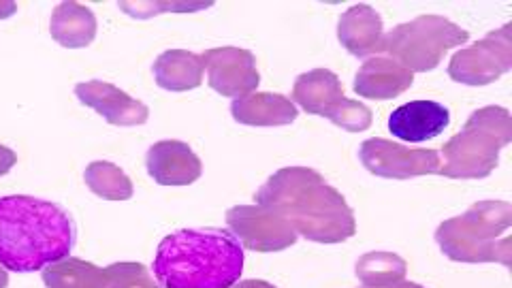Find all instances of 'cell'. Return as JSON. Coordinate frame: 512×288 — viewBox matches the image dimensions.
I'll return each instance as SVG.
<instances>
[{"mask_svg":"<svg viewBox=\"0 0 512 288\" xmlns=\"http://www.w3.org/2000/svg\"><path fill=\"white\" fill-rule=\"evenodd\" d=\"M254 203L274 210L297 235L316 244H342L357 233L355 212L342 192L310 167L278 169Z\"/></svg>","mask_w":512,"mask_h":288,"instance_id":"cell-1","label":"cell"},{"mask_svg":"<svg viewBox=\"0 0 512 288\" xmlns=\"http://www.w3.org/2000/svg\"><path fill=\"white\" fill-rule=\"evenodd\" d=\"M75 222L58 203L11 195L0 199V265L32 274L67 259L75 246Z\"/></svg>","mask_w":512,"mask_h":288,"instance_id":"cell-2","label":"cell"},{"mask_svg":"<svg viewBox=\"0 0 512 288\" xmlns=\"http://www.w3.org/2000/svg\"><path fill=\"white\" fill-rule=\"evenodd\" d=\"M163 288H231L244 271V248L227 229H182L167 235L154 256Z\"/></svg>","mask_w":512,"mask_h":288,"instance_id":"cell-3","label":"cell"},{"mask_svg":"<svg viewBox=\"0 0 512 288\" xmlns=\"http://www.w3.org/2000/svg\"><path fill=\"white\" fill-rule=\"evenodd\" d=\"M512 205L506 201H480L466 214L444 220L436 242L444 256L457 263H500L510 267Z\"/></svg>","mask_w":512,"mask_h":288,"instance_id":"cell-4","label":"cell"},{"mask_svg":"<svg viewBox=\"0 0 512 288\" xmlns=\"http://www.w3.org/2000/svg\"><path fill=\"white\" fill-rule=\"evenodd\" d=\"M512 141V116L506 107L472 111L461 133L442 148L440 175L453 180H483L500 165V152Z\"/></svg>","mask_w":512,"mask_h":288,"instance_id":"cell-5","label":"cell"},{"mask_svg":"<svg viewBox=\"0 0 512 288\" xmlns=\"http://www.w3.org/2000/svg\"><path fill=\"white\" fill-rule=\"evenodd\" d=\"M468 39V30L442 15H419L384 35L382 52L412 73H427L440 67L448 50L468 43Z\"/></svg>","mask_w":512,"mask_h":288,"instance_id":"cell-6","label":"cell"},{"mask_svg":"<svg viewBox=\"0 0 512 288\" xmlns=\"http://www.w3.org/2000/svg\"><path fill=\"white\" fill-rule=\"evenodd\" d=\"M512 67V24L489 32L485 39L459 50L448 62V77L466 86H487Z\"/></svg>","mask_w":512,"mask_h":288,"instance_id":"cell-7","label":"cell"},{"mask_svg":"<svg viewBox=\"0 0 512 288\" xmlns=\"http://www.w3.org/2000/svg\"><path fill=\"white\" fill-rule=\"evenodd\" d=\"M361 165L384 180H410L440 175L438 150H412L389 139H367L359 148Z\"/></svg>","mask_w":512,"mask_h":288,"instance_id":"cell-8","label":"cell"},{"mask_svg":"<svg viewBox=\"0 0 512 288\" xmlns=\"http://www.w3.org/2000/svg\"><path fill=\"white\" fill-rule=\"evenodd\" d=\"M227 224L242 248L252 252H280L297 242L291 224L265 205H235L227 212Z\"/></svg>","mask_w":512,"mask_h":288,"instance_id":"cell-9","label":"cell"},{"mask_svg":"<svg viewBox=\"0 0 512 288\" xmlns=\"http://www.w3.org/2000/svg\"><path fill=\"white\" fill-rule=\"evenodd\" d=\"M201 58L207 69V86L229 99L252 94L261 82L256 58L244 47H214Z\"/></svg>","mask_w":512,"mask_h":288,"instance_id":"cell-10","label":"cell"},{"mask_svg":"<svg viewBox=\"0 0 512 288\" xmlns=\"http://www.w3.org/2000/svg\"><path fill=\"white\" fill-rule=\"evenodd\" d=\"M75 96L79 103L94 109L105 122L114 126H141L150 118V109L146 103L128 96L124 90L114 84L92 79L75 86Z\"/></svg>","mask_w":512,"mask_h":288,"instance_id":"cell-11","label":"cell"},{"mask_svg":"<svg viewBox=\"0 0 512 288\" xmlns=\"http://www.w3.org/2000/svg\"><path fill=\"white\" fill-rule=\"evenodd\" d=\"M146 167L150 178L160 186H188L195 184L203 165L184 141H158L148 150Z\"/></svg>","mask_w":512,"mask_h":288,"instance_id":"cell-12","label":"cell"},{"mask_svg":"<svg viewBox=\"0 0 512 288\" xmlns=\"http://www.w3.org/2000/svg\"><path fill=\"white\" fill-rule=\"evenodd\" d=\"M451 124V109L436 101H410L389 116L393 137L408 143H423L442 135Z\"/></svg>","mask_w":512,"mask_h":288,"instance_id":"cell-13","label":"cell"},{"mask_svg":"<svg viewBox=\"0 0 512 288\" xmlns=\"http://www.w3.org/2000/svg\"><path fill=\"white\" fill-rule=\"evenodd\" d=\"M414 84V73L389 56H374L363 62L355 75V90L361 99L389 101L397 99Z\"/></svg>","mask_w":512,"mask_h":288,"instance_id":"cell-14","label":"cell"},{"mask_svg":"<svg viewBox=\"0 0 512 288\" xmlns=\"http://www.w3.org/2000/svg\"><path fill=\"white\" fill-rule=\"evenodd\" d=\"M338 39L348 54L367 58L382 52L384 26L378 11L370 5H355L340 15Z\"/></svg>","mask_w":512,"mask_h":288,"instance_id":"cell-15","label":"cell"},{"mask_svg":"<svg viewBox=\"0 0 512 288\" xmlns=\"http://www.w3.org/2000/svg\"><path fill=\"white\" fill-rule=\"evenodd\" d=\"M346 99L340 77L327 69L301 73L293 86V103L312 116L331 118L335 109Z\"/></svg>","mask_w":512,"mask_h":288,"instance_id":"cell-16","label":"cell"},{"mask_svg":"<svg viewBox=\"0 0 512 288\" xmlns=\"http://www.w3.org/2000/svg\"><path fill=\"white\" fill-rule=\"evenodd\" d=\"M235 122L246 126H284L293 124L299 116L297 105L284 94L252 92L239 96L231 103Z\"/></svg>","mask_w":512,"mask_h":288,"instance_id":"cell-17","label":"cell"},{"mask_svg":"<svg viewBox=\"0 0 512 288\" xmlns=\"http://www.w3.org/2000/svg\"><path fill=\"white\" fill-rule=\"evenodd\" d=\"M156 84L169 92H188L203 84L205 64L199 54L188 50H167L154 62Z\"/></svg>","mask_w":512,"mask_h":288,"instance_id":"cell-18","label":"cell"},{"mask_svg":"<svg viewBox=\"0 0 512 288\" xmlns=\"http://www.w3.org/2000/svg\"><path fill=\"white\" fill-rule=\"evenodd\" d=\"M50 35L67 50H82L96 37L94 13L79 3H60L52 13Z\"/></svg>","mask_w":512,"mask_h":288,"instance_id":"cell-19","label":"cell"},{"mask_svg":"<svg viewBox=\"0 0 512 288\" xmlns=\"http://www.w3.org/2000/svg\"><path fill=\"white\" fill-rule=\"evenodd\" d=\"M47 288H107V271L88 261L67 256L43 269Z\"/></svg>","mask_w":512,"mask_h":288,"instance_id":"cell-20","label":"cell"},{"mask_svg":"<svg viewBox=\"0 0 512 288\" xmlns=\"http://www.w3.org/2000/svg\"><path fill=\"white\" fill-rule=\"evenodd\" d=\"M408 263L393 252H367L355 265L359 282L367 288H384L404 282Z\"/></svg>","mask_w":512,"mask_h":288,"instance_id":"cell-21","label":"cell"},{"mask_svg":"<svg viewBox=\"0 0 512 288\" xmlns=\"http://www.w3.org/2000/svg\"><path fill=\"white\" fill-rule=\"evenodd\" d=\"M86 186L96 197L105 201H128L133 197V182L128 175L114 163L107 160H94L84 171Z\"/></svg>","mask_w":512,"mask_h":288,"instance_id":"cell-22","label":"cell"},{"mask_svg":"<svg viewBox=\"0 0 512 288\" xmlns=\"http://www.w3.org/2000/svg\"><path fill=\"white\" fill-rule=\"evenodd\" d=\"M105 271L109 278L107 288H163L141 263H114L105 267Z\"/></svg>","mask_w":512,"mask_h":288,"instance_id":"cell-23","label":"cell"},{"mask_svg":"<svg viewBox=\"0 0 512 288\" xmlns=\"http://www.w3.org/2000/svg\"><path fill=\"white\" fill-rule=\"evenodd\" d=\"M335 126L344 128L348 133H363L367 128L372 126L374 116H372V109L363 105L361 101H352V99H344L340 103V107L333 111L331 118H329Z\"/></svg>","mask_w":512,"mask_h":288,"instance_id":"cell-24","label":"cell"},{"mask_svg":"<svg viewBox=\"0 0 512 288\" xmlns=\"http://www.w3.org/2000/svg\"><path fill=\"white\" fill-rule=\"evenodd\" d=\"M212 7V3H199V5H171V3H139V5H131V3H122L120 9L126 11L131 18L135 20H146L152 18L154 13L158 11H197V9H207Z\"/></svg>","mask_w":512,"mask_h":288,"instance_id":"cell-25","label":"cell"},{"mask_svg":"<svg viewBox=\"0 0 512 288\" xmlns=\"http://www.w3.org/2000/svg\"><path fill=\"white\" fill-rule=\"evenodd\" d=\"M15 163H18V154L7 146H0V175H7Z\"/></svg>","mask_w":512,"mask_h":288,"instance_id":"cell-26","label":"cell"},{"mask_svg":"<svg viewBox=\"0 0 512 288\" xmlns=\"http://www.w3.org/2000/svg\"><path fill=\"white\" fill-rule=\"evenodd\" d=\"M231 288H278V286H274L271 282H265V280H239Z\"/></svg>","mask_w":512,"mask_h":288,"instance_id":"cell-27","label":"cell"},{"mask_svg":"<svg viewBox=\"0 0 512 288\" xmlns=\"http://www.w3.org/2000/svg\"><path fill=\"white\" fill-rule=\"evenodd\" d=\"M15 11H18V5L15 3H0V20L11 18Z\"/></svg>","mask_w":512,"mask_h":288,"instance_id":"cell-28","label":"cell"},{"mask_svg":"<svg viewBox=\"0 0 512 288\" xmlns=\"http://www.w3.org/2000/svg\"><path fill=\"white\" fill-rule=\"evenodd\" d=\"M7 284H9V274H7V269L0 265V288H7Z\"/></svg>","mask_w":512,"mask_h":288,"instance_id":"cell-29","label":"cell"},{"mask_svg":"<svg viewBox=\"0 0 512 288\" xmlns=\"http://www.w3.org/2000/svg\"><path fill=\"white\" fill-rule=\"evenodd\" d=\"M384 288H425V286H421V284H414V282H399V284L384 286Z\"/></svg>","mask_w":512,"mask_h":288,"instance_id":"cell-30","label":"cell"}]
</instances>
